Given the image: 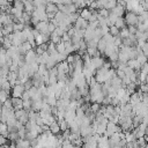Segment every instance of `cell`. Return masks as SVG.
Wrapping results in <instances>:
<instances>
[{
    "mask_svg": "<svg viewBox=\"0 0 148 148\" xmlns=\"http://www.w3.org/2000/svg\"><path fill=\"white\" fill-rule=\"evenodd\" d=\"M110 12H111L113 15H116L117 17H123V15H124V13H125V7L121 6V5H119V3H117V6H116L113 9H111Z\"/></svg>",
    "mask_w": 148,
    "mask_h": 148,
    "instance_id": "277c9868",
    "label": "cell"
},
{
    "mask_svg": "<svg viewBox=\"0 0 148 148\" xmlns=\"http://www.w3.org/2000/svg\"><path fill=\"white\" fill-rule=\"evenodd\" d=\"M124 20H125V23H126L127 27H131V25L136 27L139 24V22H138V15L134 14L133 12H127L125 14V16H124Z\"/></svg>",
    "mask_w": 148,
    "mask_h": 148,
    "instance_id": "6da1fadb",
    "label": "cell"
},
{
    "mask_svg": "<svg viewBox=\"0 0 148 148\" xmlns=\"http://www.w3.org/2000/svg\"><path fill=\"white\" fill-rule=\"evenodd\" d=\"M24 91H25V88H24V84L23 83L17 82L15 86H13V97L21 98Z\"/></svg>",
    "mask_w": 148,
    "mask_h": 148,
    "instance_id": "7a4b0ae2",
    "label": "cell"
},
{
    "mask_svg": "<svg viewBox=\"0 0 148 148\" xmlns=\"http://www.w3.org/2000/svg\"><path fill=\"white\" fill-rule=\"evenodd\" d=\"M119 32H120V30H119L116 25L109 27V34H110L112 37H118V36H119Z\"/></svg>",
    "mask_w": 148,
    "mask_h": 148,
    "instance_id": "30bf717a",
    "label": "cell"
},
{
    "mask_svg": "<svg viewBox=\"0 0 148 148\" xmlns=\"http://www.w3.org/2000/svg\"><path fill=\"white\" fill-rule=\"evenodd\" d=\"M114 25H116L119 30L123 29V28H125V27H126V23H125L124 17H118V18L116 20V22H114Z\"/></svg>",
    "mask_w": 148,
    "mask_h": 148,
    "instance_id": "9c48e42d",
    "label": "cell"
},
{
    "mask_svg": "<svg viewBox=\"0 0 148 148\" xmlns=\"http://www.w3.org/2000/svg\"><path fill=\"white\" fill-rule=\"evenodd\" d=\"M97 12H98V16L102 17V18H106V17L109 16V14H110V10H108V9H105V8L98 9Z\"/></svg>",
    "mask_w": 148,
    "mask_h": 148,
    "instance_id": "4fadbf2b",
    "label": "cell"
},
{
    "mask_svg": "<svg viewBox=\"0 0 148 148\" xmlns=\"http://www.w3.org/2000/svg\"><path fill=\"white\" fill-rule=\"evenodd\" d=\"M116 6H117V0H109V1L106 2V5L104 6V8L108 9V10H111V9H113Z\"/></svg>",
    "mask_w": 148,
    "mask_h": 148,
    "instance_id": "7c38bea8",
    "label": "cell"
},
{
    "mask_svg": "<svg viewBox=\"0 0 148 148\" xmlns=\"http://www.w3.org/2000/svg\"><path fill=\"white\" fill-rule=\"evenodd\" d=\"M145 83H148V74H147V76H146V81H145Z\"/></svg>",
    "mask_w": 148,
    "mask_h": 148,
    "instance_id": "d6986e66",
    "label": "cell"
},
{
    "mask_svg": "<svg viewBox=\"0 0 148 148\" xmlns=\"http://www.w3.org/2000/svg\"><path fill=\"white\" fill-rule=\"evenodd\" d=\"M130 36V31H128V29H127V27H125V28H123V29H120V32H119V37L123 39V38H127Z\"/></svg>",
    "mask_w": 148,
    "mask_h": 148,
    "instance_id": "9a60e30c",
    "label": "cell"
},
{
    "mask_svg": "<svg viewBox=\"0 0 148 148\" xmlns=\"http://www.w3.org/2000/svg\"><path fill=\"white\" fill-rule=\"evenodd\" d=\"M90 110H91L94 113H97V112L101 110V104H99V103H96V102H94V103L90 105Z\"/></svg>",
    "mask_w": 148,
    "mask_h": 148,
    "instance_id": "2e32d148",
    "label": "cell"
},
{
    "mask_svg": "<svg viewBox=\"0 0 148 148\" xmlns=\"http://www.w3.org/2000/svg\"><path fill=\"white\" fill-rule=\"evenodd\" d=\"M127 66H128L130 68H132L133 71H135V72H139L140 68H141V65L139 64V61H138L136 59H130V60L127 61Z\"/></svg>",
    "mask_w": 148,
    "mask_h": 148,
    "instance_id": "8992f818",
    "label": "cell"
},
{
    "mask_svg": "<svg viewBox=\"0 0 148 148\" xmlns=\"http://www.w3.org/2000/svg\"><path fill=\"white\" fill-rule=\"evenodd\" d=\"M127 29H128V31H130V35H135V34H136V31H138L136 27H134V25L127 27Z\"/></svg>",
    "mask_w": 148,
    "mask_h": 148,
    "instance_id": "ac0fdd59",
    "label": "cell"
},
{
    "mask_svg": "<svg viewBox=\"0 0 148 148\" xmlns=\"http://www.w3.org/2000/svg\"><path fill=\"white\" fill-rule=\"evenodd\" d=\"M140 72H142V73H146V74H148V61H147V62H145L143 65H141Z\"/></svg>",
    "mask_w": 148,
    "mask_h": 148,
    "instance_id": "e0dca14e",
    "label": "cell"
},
{
    "mask_svg": "<svg viewBox=\"0 0 148 148\" xmlns=\"http://www.w3.org/2000/svg\"><path fill=\"white\" fill-rule=\"evenodd\" d=\"M49 130L51 131V133H53V134H57V133H59V131H60V126H59V123H57V121H53L52 124H50L49 125Z\"/></svg>",
    "mask_w": 148,
    "mask_h": 148,
    "instance_id": "ba28073f",
    "label": "cell"
},
{
    "mask_svg": "<svg viewBox=\"0 0 148 148\" xmlns=\"http://www.w3.org/2000/svg\"><path fill=\"white\" fill-rule=\"evenodd\" d=\"M145 148H148V143H147V145H146V146H145Z\"/></svg>",
    "mask_w": 148,
    "mask_h": 148,
    "instance_id": "ffe728a7",
    "label": "cell"
},
{
    "mask_svg": "<svg viewBox=\"0 0 148 148\" xmlns=\"http://www.w3.org/2000/svg\"><path fill=\"white\" fill-rule=\"evenodd\" d=\"M106 45H108V43L103 39V38H101L99 40H98V43H97V51L99 52V53H104L105 52V49H106Z\"/></svg>",
    "mask_w": 148,
    "mask_h": 148,
    "instance_id": "52a82bcc",
    "label": "cell"
},
{
    "mask_svg": "<svg viewBox=\"0 0 148 148\" xmlns=\"http://www.w3.org/2000/svg\"><path fill=\"white\" fill-rule=\"evenodd\" d=\"M45 12H46V14H56L57 12H59V9H58V6L56 3L47 2L45 6Z\"/></svg>",
    "mask_w": 148,
    "mask_h": 148,
    "instance_id": "5b68a950",
    "label": "cell"
},
{
    "mask_svg": "<svg viewBox=\"0 0 148 148\" xmlns=\"http://www.w3.org/2000/svg\"><path fill=\"white\" fill-rule=\"evenodd\" d=\"M135 59L139 61V64H140V65H143L145 62H147V61H148V58H147V57H146L143 53H140V54H138Z\"/></svg>",
    "mask_w": 148,
    "mask_h": 148,
    "instance_id": "5bb4252c",
    "label": "cell"
},
{
    "mask_svg": "<svg viewBox=\"0 0 148 148\" xmlns=\"http://www.w3.org/2000/svg\"><path fill=\"white\" fill-rule=\"evenodd\" d=\"M12 7H14V8H16V9H20V10H23V12H24V2H22V1H20V0H14Z\"/></svg>",
    "mask_w": 148,
    "mask_h": 148,
    "instance_id": "8fae6325",
    "label": "cell"
},
{
    "mask_svg": "<svg viewBox=\"0 0 148 148\" xmlns=\"http://www.w3.org/2000/svg\"><path fill=\"white\" fill-rule=\"evenodd\" d=\"M88 25H89V23H88V21H86L84 18H82L81 16L76 20V22L74 23V28H76V29H81V30H86L87 28H88Z\"/></svg>",
    "mask_w": 148,
    "mask_h": 148,
    "instance_id": "3957f363",
    "label": "cell"
}]
</instances>
